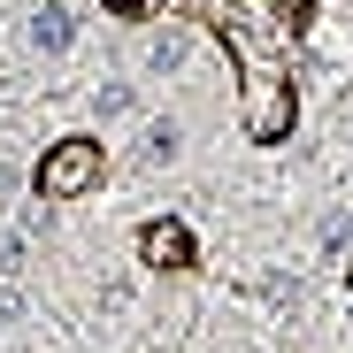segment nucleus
<instances>
[{
  "label": "nucleus",
  "instance_id": "1a4fd4ad",
  "mask_svg": "<svg viewBox=\"0 0 353 353\" xmlns=\"http://www.w3.org/2000/svg\"><path fill=\"white\" fill-rule=\"evenodd\" d=\"M16 185H23V176H16V161H0V200H8Z\"/></svg>",
  "mask_w": 353,
  "mask_h": 353
},
{
  "label": "nucleus",
  "instance_id": "7ed1b4c3",
  "mask_svg": "<svg viewBox=\"0 0 353 353\" xmlns=\"http://www.w3.org/2000/svg\"><path fill=\"white\" fill-rule=\"evenodd\" d=\"M23 46L39 54V62H62V54L77 46V8L70 0H39V8L23 16Z\"/></svg>",
  "mask_w": 353,
  "mask_h": 353
},
{
  "label": "nucleus",
  "instance_id": "39448f33",
  "mask_svg": "<svg viewBox=\"0 0 353 353\" xmlns=\"http://www.w3.org/2000/svg\"><path fill=\"white\" fill-rule=\"evenodd\" d=\"M176 154H185V123H176V115H154L139 131V169H169Z\"/></svg>",
  "mask_w": 353,
  "mask_h": 353
},
{
  "label": "nucleus",
  "instance_id": "0eeeda50",
  "mask_svg": "<svg viewBox=\"0 0 353 353\" xmlns=\"http://www.w3.org/2000/svg\"><path fill=\"white\" fill-rule=\"evenodd\" d=\"M131 108H139V85H123V77L92 85V115H100V123H115V115H131Z\"/></svg>",
  "mask_w": 353,
  "mask_h": 353
},
{
  "label": "nucleus",
  "instance_id": "f03ea898",
  "mask_svg": "<svg viewBox=\"0 0 353 353\" xmlns=\"http://www.w3.org/2000/svg\"><path fill=\"white\" fill-rule=\"evenodd\" d=\"M284 123H292L284 77H276V62H269V54H254V77H246V131H254V139H276Z\"/></svg>",
  "mask_w": 353,
  "mask_h": 353
},
{
  "label": "nucleus",
  "instance_id": "f257e3e1",
  "mask_svg": "<svg viewBox=\"0 0 353 353\" xmlns=\"http://www.w3.org/2000/svg\"><path fill=\"white\" fill-rule=\"evenodd\" d=\"M100 185V146L92 139H62V146H46L39 161V200H77Z\"/></svg>",
  "mask_w": 353,
  "mask_h": 353
},
{
  "label": "nucleus",
  "instance_id": "20e7f679",
  "mask_svg": "<svg viewBox=\"0 0 353 353\" xmlns=\"http://www.w3.org/2000/svg\"><path fill=\"white\" fill-rule=\"evenodd\" d=\"M185 62H192V31L185 23H169V31L146 39V77H185Z\"/></svg>",
  "mask_w": 353,
  "mask_h": 353
},
{
  "label": "nucleus",
  "instance_id": "423d86ee",
  "mask_svg": "<svg viewBox=\"0 0 353 353\" xmlns=\"http://www.w3.org/2000/svg\"><path fill=\"white\" fill-rule=\"evenodd\" d=\"M185 254H192V246H185L176 223H154V230H146V261H154V269H185Z\"/></svg>",
  "mask_w": 353,
  "mask_h": 353
},
{
  "label": "nucleus",
  "instance_id": "6e6552de",
  "mask_svg": "<svg viewBox=\"0 0 353 353\" xmlns=\"http://www.w3.org/2000/svg\"><path fill=\"white\" fill-rule=\"evenodd\" d=\"M345 230H353L345 215H323V254H338V246H345Z\"/></svg>",
  "mask_w": 353,
  "mask_h": 353
},
{
  "label": "nucleus",
  "instance_id": "9d476101",
  "mask_svg": "<svg viewBox=\"0 0 353 353\" xmlns=\"http://www.w3.org/2000/svg\"><path fill=\"white\" fill-rule=\"evenodd\" d=\"M108 8H123V16H139V8H146V0H108Z\"/></svg>",
  "mask_w": 353,
  "mask_h": 353
}]
</instances>
